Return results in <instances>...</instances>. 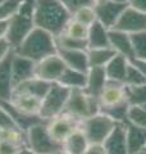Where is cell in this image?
Masks as SVG:
<instances>
[{
    "mask_svg": "<svg viewBox=\"0 0 146 154\" xmlns=\"http://www.w3.org/2000/svg\"><path fill=\"white\" fill-rule=\"evenodd\" d=\"M0 139L12 143L17 146H26V132L19 127L0 130Z\"/></svg>",
    "mask_w": 146,
    "mask_h": 154,
    "instance_id": "obj_30",
    "label": "cell"
},
{
    "mask_svg": "<svg viewBox=\"0 0 146 154\" xmlns=\"http://www.w3.org/2000/svg\"><path fill=\"white\" fill-rule=\"evenodd\" d=\"M99 99L91 96L85 89L71 90L64 112L71 114L78 122L100 112Z\"/></svg>",
    "mask_w": 146,
    "mask_h": 154,
    "instance_id": "obj_4",
    "label": "cell"
},
{
    "mask_svg": "<svg viewBox=\"0 0 146 154\" xmlns=\"http://www.w3.org/2000/svg\"><path fill=\"white\" fill-rule=\"evenodd\" d=\"M89 144L90 141L87 140L86 135L81 127H78L65 139V141L63 143V149L71 154H84Z\"/></svg>",
    "mask_w": 146,
    "mask_h": 154,
    "instance_id": "obj_24",
    "label": "cell"
},
{
    "mask_svg": "<svg viewBox=\"0 0 146 154\" xmlns=\"http://www.w3.org/2000/svg\"><path fill=\"white\" fill-rule=\"evenodd\" d=\"M19 113L26 116H38L41 108V99L36 98L28 93L14 90L11 100L8 102Z\"/></svg>",
    "mask_w": 146,
    "mask_h": 154,
    "instance_id": "obj_12",
    "label": "cell"
},
{
    "mask_svg": "<svg viewBox=\"0 0 146 154\" xmlns=\"http://www.w3.org/2000/svg\"><path fill=\"white\" fill-rule=\"evenodd\" d=\"M115 125L117 122L114 119H111L109 116H106L100 110L99 113L81 121L80 127L90 143L103 144L105 139L109 136V134L113 131Z\"/></svg>",
    "mask_w": 146,
    "mask_h": 154,
    "instance_id": "obj_6",
    "label": "cell"
},
{
    "mask_svg": "<svg viewBox=\"0 0 146 154\" xmlns=\"http://www.w3.org/2000/svg\"><path fill=\"white\" fill-rule=\"evenodd\" d=\"M72 18L87 27H90L92 23H95L97 21L94 5H86V7L77 9L76 12L72 13Z\"/></svg>",
    "mask_w": 146,
    "mask_h": 154,
    "instance_id": "obj_32",
    "label": "cell"
},
{
    "mask_svg": "<svg viewBox=\"0 0 146 154\" xmlns=\"http://www.w3.org/2000/svg\"><path fill=\"white\" fill-rule=\"evenodd\" d=\"M71 90L62 86L60 84L54 82L51 84L50 89L46 93V95L41 100V108H40V117L44 121H49L53 117L64 112L67 100L69 98Z\"/></svg>",
    "mask_w": 146,
    "mask_h": 154,
    "instance_id": "obj_7",
    "label": "cell"
},
{
    "mask_svg": "<svg viewBox=\"0 0 146 154\" xmlns=\"http://www.w3.org/2000/svg\"><path fill=\"white\" fill-rule=\"evenodd\" d=\"M58 154H71V153H68L67 150H64V149H62V150H60L59 153H58Z\"/></svg>",
    "mask_w": 146,
    "mask_h": 154,
    "instance_id": "obj_49",
    "label": "cell"
},
{
    "mask_svg": "<svg viewBox=\"0 0 146 154\" xmlns=\"http://www.w3.org/2000/svg\"><path fill=\"white\" fill-rule=\"evenodd\" d=\"M13 53L3 62H0V102H9L14 91L11 67Z\"/></svg>",
    "mask_w": 146,
    "mask_h": 154,
    "instance_id": "obj_19",
    "label": "cell"
},
{
    "mask_svg": "<svg viewBox=\"0 0 146 154\" xmlns=\"http://www.w3.org/2000/svg\"><path fill=\"white\" fill-rule=\"evenodd\" d=\"M104 2H106V0H92V3H94V5H95V4H100V3H104Z\"/></svg>",
    "mask_w": 146,
    "mask_h": 154,
    "instance_id": "obj_47",
    "label": "cell"
},
{
    "mask_svg": "<svg viewBox=\"0 0 146 154\" xmlns=\"http://www.w3.org/2000/svg\"><path fill=\"white\" fill-rule=\"evenodd\" d=\"M23 0H4L0 4V21H9L18 11Z\"/></svg>",
    "mask_w": 146,
    "mask_h": 154,
    "instance_id": "obj_35",
    "label": "cell"
},
{
    "mask_svg": "<svg viewBox=\"0 0 146 154\" xmlns=\"http://www.w3.org/2000/svg\"><path fill=\"white\" fill-rule=\"evenodd\" d=\"M86 82H87V72L72 69L68 68V67L62 73L60 79L58 80V84H60L62 86H64V88L69 90L85 89Z\"/></svg>",
    "mask_w": 146,
    "mask_h": 154,
    "instance_id": "obj_23",
    "label": "cell"
},
{
    "mask_svg": "<svg viewBox=\"0 0 146 154\" xmlns=\"http://www.w3.org/2000/svg\"><path fill=\"white\" fill-rule=\"evenodd\" d=\"M131 105L128 102H123L120 104L113 105V107L108 108H101V112L105 113L106 116H109L111 119H114L117 123H124L126 121H128V113H129Z\"/></svg>",
    "mask_w": 146,
    "mask_h": 154,
    "instance_id": "obj_27",
    "label": "cell"
},
{
    "mask_svg": "<svg viewBox=\"0 0 146 154\" xmlns=\"http://www.w3.org/2000/svg\"><path fill=\"white\" fill-rule=\"evenodd\" d=\"M97 99H99L100 103V108H108L123 102H127L126 85L123 82H115V81L108 80V82L104 86L103 91L100 93Z\"/></svg>",
    "mask_w": 146,
    "mask_h": 154,
    "instance_id": "obj_14",
    "label": "cell"
},
{
    "mask_svg": "<svg viewBox=\"0 0 146 154\" xmlns=\"http://www.w3.org/2000/svg\"><path fill=\"white\" fill-rule=\"evenodd\" d=\"M115 54L117 53L110 46L87 49V57H89L90 67H105Z\"/></svg>",
    "mask_w": 146,
    "mask_h": 154,
    "instance_id": "obj_26",
    "label": "cell"
},
{
    "mask_svg": "<svg viewBox=\"0 0 146 154\" xmlns=\"http://www.w3.org/2000/svg\"><path fill=\"white\" fill-rule=\"evenodd\" d=\"M106 82H108V77L104 67H90L87 71V82L85 90L94 98H99Z\"/></svg>",
    "mask_w": 146,
    "mask_h": 154,
    "instance_id": "obj_20",
    "label": "cell"
},
{
    "mask_svg": "<svg viewBox=\"0 0 146 154\" xmlns=\"http://www.w3.org/2000/svg\"><path fill=\"white\" fill-rule=\"evenodd\" d=\"M12 80L14 88L18 86L19 84L24 82V81L35 77V67L36 63L28 58H24L19 54L13 53L12 57Z\"/></svg>",
    "mask_w": 146,
    "mask_h": 154,
    "instance_id": "obj_13",
    "label": "cell"
},
{
    "mask_svg": "<svg viewBox=\"0 0 146 154\" xmlns=\"http://www.w3.org/2000/svg\"><path fill=\"white\" fill-rule=\"evenodd\" d=\"M128 5L126 4H120L113 2V0H106L104 3L95 4V13L97 22H100L104 27H106L108 30H111L118 22L119 17L122 16V13Z\"/></svg>",
    "mask_w": 146,
    "mask_h": 154,
    "instance_id": "obj_11",
    "label": "cell"
},
{
    "mask_svg": "<svg viewBox=\"0 0 146 154\" xmlns=\"http://www.w3.org/2000/svg\"><path fill=\"white\" fill-rule=\"evenodd\" d=\"M106 154H129L126 139L124 123H117L113 131L103 143Z\"/></svg>",
    "mask_w": 146,
    "mask_h": 154,
    "instance_id": "obj_15",
    "label": "cell"
},
{
    "mask_svg": "<svg viewBox=\"0 0 146 154\" xmlns=\"http://www.w3.org/2000/svg\"><path fill=\"white\" fill-rule=\"evenodd\" d=\"M56 50L58 48L55 42V36H53L51 33H49L45 30L35 27L21 44L14 49V53L24 58H28L36 63V62L49 55L55 54Z\"/></svg>",
    "mask_w": 146,
    "mask_h": 154,
    "instance_id": "obj_2",
    "label": "cell"
},
{
    "mask_svg": "<svg viewBox=\"0 0 146 154\" xmlns=\"http://www.w3.org/2000/svg\"><path fill=\"white\" fill-rule=\"evenodd\" d=\"M8 33V21H0V38L7 37Z\"/></svg>",
    "mask_w": 146,
    "mask_h": 154,
    "instance_id": "obj_44",
    "label": "cell"
},
{
    "mask_svg": "<svg viewBox=\"0 0 146 154\" xmlns=\"http://www.w3.org/2000/svg\"><path fill=\"white\" fill-rule=\"evenodd\" d=\"M56 53L64 62L65 67L72 69L87 72L90 68L89 57H87V50H64L58 49Z\"/></svg>",
    "mask_w": 146,
    "mask_h": 154,
    "instance_id": "obj_18",
    "label": "cell"
},
{
    "mask_svg": "<svg viewBox=\"0 0 146 154\" xmlns=\"http://www.w3.org/2000/svg\"><path fill=\"white\" fill-rule=\"evenodd\" d=\"M17 154H36V153H33V152L31 150V149H28L27 146H23V148H22L21 150H19Z\"/></svg>",
    "mask_w": 146,
    "mask_h": 154,
    "instance_id": "obj_45",
    "label": "cell"
},
{
    "mask_svg": "<svg viewBox=\"0 0 146 154\" xmlns=\"http://www.w3.org/2000/svg\"><path fill=\"white\" fill-rule=\"evenodd\" d=\"M84 154H106V152H105V148L103 144L90 143Z\"/></svg>",
    "mask_w": 146,
    "mask_h": 154,
    "instance_id": "obj_41",
    "label": "cell"
},
{
    "mask_svg": "<svg viewBox=\"0 0 146 154\" xmlns=\"http://www.w3.org/2000/svg\"><path fill=\"white\" fill-rule=\"evenodd\" d=\"M51 84L47 82V81H44L41 79H38V77H32V79L24 81V82L19 84L18 86L14 88V90H18V91H23V93H28L33 96H36V98L41 99L46 95V93L50 89Z\"/></svg>",
    "mask_w": 146,
    "mask_h": 154,
    "instance_id": "obj_25",
    "label": "cell"
},
{
    "mask_svg": "<svg viewBox=\"0 0 146 154\" xmlns=\"http://www.w3.org/2000/svg\"><path fill=\"white\" fill-rule=\"evenodd\" d=\"M132 63L137 67V68L142 72L144 76L146 77V60H142V59H133V60H131Z\"/></svg>",
    "mask_w": 146,
    "mask_h": 154,
    "instance_id": "obj_43",
    "label": "cell"
},
{
    "mask_svg": "<svg viewBox=\"0 0 146 154\" xmlns=\"http://www.w3.org/2000/svg\"><path fill=\"white\" fill-rule=\"evenodd\" d=\"M114 30L126 32L128 35H133L137 32L146 31V14L136 11L132 7H127L119 17Z\"/></svg>",
    "mask_w": 146,
    "mask_h": 154,
    "instance_id": "obj_10",
    "label": "cell"
},
{
    "mask_svg": "<svg viewBox=\"0 0 146 154\" xmlns=\"http://www.w3.org/2000/svg\"><path fill=\"white\" fill-rule=\"evenodd\" d=\"M128 5L136 9V11L146 14V0H131V3Z\"/></svg>",
    "mask_w": 146,
    "mask_h": 154,
    "instance_id": "obj_42",
    "label": "cell"
},
{
    "mask_svg": "<svg viewBox=\"0 0 146 154\" xmlns=\"http://www.w3.org/2000/svg\"><path fill=\"white\" fill-rule=\"evenodd\" d=\"M26 146L36 154H58L63 145L50 136L46 121L33 125L26 131Z\"/></svg>",
    "mask_w": 146,
    "mask_h": 154,
    "instance_id": "obj_5",
    "label": "cell"
},
{
    "mask_svg": "<svg viewBox=\"0 0 146 154\" xmlns=\"http://www.w3.org/2000/svg\"><path fill=\"white\" fill-rule=\"evenodd\" d=\"M128 121L135 125L146 127V104L141 107H131L128 113Z\"/></svg>",
    "mask_w": 146,
    "mask_h": 154,
    "instance_id": "obj_36",
    "label": "cell"
},
{
    "mask_svg": "<svg viewBox=\"0 0 146 154\" xmlns=\"http://www.w3.org/2000/svg\"><path fill=\"white\" fill-rule=\"evenodd\" d=\"M126 94L131 107H141L146 104V84L140 86H126Z\"/></svg>",
    "mask_w": 146,
    "mask_h": 154,
    "instance_id": "obj_29",
    "label": "cell"
},
{
    "mask_svg": "<svg viewBox=\"0 0 146 154\" xmlns=\"http://www.w3.org/2000/svg\"><path fill=\"white\" fill-rule=\"evenodd\" d=\"M11 127H18V126L14 123L12 116L9 114L7 108L0 103V130H5Z\"/></svg>",
    "mask_w": 146,
    "mask_h": 154,
    "instance_id": "obj_38",
    "label": "cell"
},
{
    "mask_svg": "<svg viewBox=\"0 0 146 154\" xmlns=\"http://www.w3.org/2000/svg\"><path fill=\"white\" fill-rule=\"evenodd\" d=\"M59 2L63 4V7H64L71 14H72L73 12H76L77 9L82 8V7L94 5L92 0H59Z\"/></svg>",
    "mask_w": 146,
    "mask_h": 154,
    "instance_id": "obj_37",
    "label": "cell"
},
{
    "mask_svg": "<svg viewBox=\"0 0 146 154\" xmlns=\"http://www.w3.org/2000/svg\"><path fill=\"white\" fill-rule=\"evenodd\" d=\"M145 84H146V77L129 60V63L127 66V71H126V76H124V85L126 86H140Z\"/></svg>",
    "mask_w": 146,
    "mask_h": 154,
    "instance_id": "obj_33",
    "label": "cell"
},
{
    "mask_svg": "<svg viewBox=\"0 0 146 154\" xmlns=\"http://www.w3.org/2000/svg\"><path fill=\"white\" fill-rule=\"evenodd\" d=\"M78 127H80V122L65 112L46 121V128L49 134H50V136L56 143L62 144V145L65 141V139Z\"/></svg>",
    "mask_w": 146,
    "mask_h": 154,
    "instance_id": "obj_8",
    "label": "cell"
},
{
    "mask_svg": "<svg viewBox=\"0 0 146 154\" xmlns=\"http://www.w3.org/2000/svg\"><path fill=\"white\" fill-rule=\"evenodd\" d=\"M109 44L117 54L126 57L128 60L135 59L132 38L128 33L111 28V30H109Z\"/></svg>",
    "mask_w": 146,
    "mask_h": 154,
    "instance_id": "obj_16",
    "label": "cell"
},
{
    "mask_svg": "<svg viewBox=\"0 0 146 154\" xmlns=\"http://www.w3.org/2000/svg\"><path fill=\"white\" fill-rule=\"evenodd\" d=\"M136 154H146V148H144L142 150H140V152H137Z\"/></svg>",
    "mask_w": 146,
    "mask_h": 154,
    "instance_id": "obj_48",
    "label": "cell"
},
{
    "mask_svg": "<svg viewBox=\"0 0 146 154\" xmlns=\"http://www.w3.org/2000/svg\"><path fill=\"white\" fill-rule=\"evenodd\" d=\"M62 33H64L67 36H71L73 38H78V40H86L87 33H89V27L77 22L76 19H73L71 17V19L68 21L67 26L64 28V31Z\"/></svg>",
    "mask_w": 146,
    "mask_h": 154,
    "instance_id": "obj_31",
    "label": "cell"
},
{
    "mask_svg": "<svg viewBox=\"0 0 146 154\" xmlns=\"http://www.w3.org/2000/svg\"><path fill=\"white\" fill-rule=\"evenodd\" d=\"M131 38H132L135 59L146 60V31L133 33L131 35Z\"/></svg>",
    "mask_w": 146,
    "mask_h": 154,
    "instance_id": "obj_34",
    "label": "cell"
},
{
    "mask_svg": "<svg viewBox=\"0 0 146 154\" xmlns=\"http://www.w3.org/2000/svg\"><path fill=\"white\" fill-rule=\"evenodd\" d=\"M128 63H129V60L126 57L120 55V54H115L110 59L109 63L104 67L108 80L124 84V76H126V71H127Z\"/></svg>",
    "mask_w": 146,
    "mask_h": 154,
    "instance_id": "obj_21",
    "label": "cell"
},
{
    "mask_svg": "<svg viewBox=\"0 0 146 154\" xmlns=\"http://www.w3.org/2000/svg\"><path fill=\"white\" fill-rule=\"evenodd\" d=\"M56 48L64 50H87V41L86 40H78L73 38L71 36H67L64 33H60L59 36L55 37Z\"/></svg>",
    "mask_w": 146,
    "mask_h": 154,
    "instance_id": "obj_28",
    "label": "cell"
},
{
    "mask_svg": "<svg viewBox=\"0 0 146 154\" xmlns=\"http://www.w3.org/2000/svg\"><path fill=\"white\" fill-rule=\"evenodd\" d=\"M126 139L129 154H136L137 152L146 148V127L135 125L131 121L124 122Z\"/></svg>",
    "mask_w": 146,
    "mask_h": 154,
    "instance_id": "obj_17",
    "label": "cell"
},
{
    "mask_svg": "<svg viewBox=\"0 0 146 154\" xmlns=\"http://www.w3.org/2000/svg\"><path fill=\"white\" fill-rule=\"evenodd\" d=\"M35 26L45 30L53 36L64 31L72 14L59 0H35Z\"/></svg>",
    "mask_w": 146,
    "mask_h": 154,
    "instance_id": "obj_1",
    "label": "cell"
},
{
    "mask_svg": "<svg viewBox=\"0 0 146 154\" xmlns=\"http://www.w3.org/2000/svg\"><path fill=\"white\" fill-rule=\"evenodd\" d=\"M3 2H4V0H0V4H2V3H3Z\"/></svg>",
    "mask_w": 146,
    "mask_h": 154,
    "instance_id": "obj_50",
    "label": "cell"
},
{
    "mask_svg": "<svg viewBox=\"0 0 146 154\" xmlns=\"http://www.w3.org/2000/svg\"><path fill=\"white\" fill-rule=\"evenodd\" d=\"M23 146H17L12 143H8L0 139V154H17Z\"/></svg>",
    "mask_w": 146,
    "mask_h": 154,
    "instance_id": "obj_40",
    "label": "cell"
},
{
    "mask_svg": "<svg viewBox=\"0 0 146 154\" xmlns=\"http://www.w3.org/2000/svg\"><path fill=\"white\" fill-rule=\"evenodd\" d=\"M13 51L14 49L11 45V42L8 41V38L7 37L0 38V62H3L5 58H8Z\"/></svg>",
    "mask_w": 146,
    "mask_h": 154,
    "instance_id": "obj_39",
    "label": "cell"
},
{
    "mask_svg": "<svg viewBox=\"0 0 146 154\" xmlns=\"http://www.w3.org/2000/svg\"><path fill=\"white\" fill-rule=\"evenodd\" d=\"M113 2H117V3H120V4H126V5H128L131 3V0H113Z\"/></svg>",
    "mask_w": 146,
    "mask_h": 154,
    "instance_id": "obj_46",
    "label": "cell"
},
{
    "mask_svg": "<svg viewBox=\"0 0 146 154\" xmlns=\"http://www.w3.org/2000/svg\"><path fill=\"white\" fill-rule=\"evenodd\" d=\"M33 13H35V0H23L18 11L8 21L7 38L13 49H16L36 27Z\"/></svg>",
    "mask_w": 146,
    "mask_h": 154,
    "instance_id": "obj_3",
    "label": "cell"
},
{
    "mask_svg": "<svg viewBox=\"0 0 146 154\" xmlns=\"http://www.w3.org/2000/svg\"><path fill=\"white\" fill-rule=\"evenodd\" d=\"M87 48L94 49V48H106L110 46L109 44V30L104 27L100 22H95L89 27L87 33Z\"/></svg>",
    "mask_w": 146,
    "mask_h": 154,
    "instance_id": "obj_22",
    "label": "cell"
},
{
    "mask_svg": "<svg viewBox=\"0 0 146 154\" xmlns=\"http://www.w3.org/2000/svg\"><path fill=\"white\" fill-rule=\"evenodd\" d=\"M67 68L64 62L62 60L58 53L53 55H49L44 59L36 62L35 67V76L41 79L44 81H47L50 84L58 82V80L60 79L62 73Z\"/></svg>",
    "mask_w": 146,
    "mask_h": 154,
    "instance_id": "obj_9",
    "label": "cell"
}]
</instances>
